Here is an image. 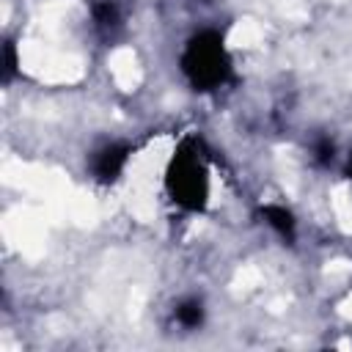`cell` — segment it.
Wrapping results in <instances>:
<instances>
[{
    "mask_svg": "<svg viewBox=\"0 0 352 352\" xmlns=\"http://www.w3.org/2000/svg\"><path fill=\"white\" fill-rule=\"evenodd\" d=\"M346 173H352V160H349V170H346ZM349 179H352V176H349Z\"/></svg>",
    "mask_w": 352,
    "mask_h": 352,
    "instance_id": "cell-7",
    "label": "cell"
},
{
    "mask_svg": "<svg viewBox=\"0 0 352 352\" xmlns=\"http://www.w3.org/2000/svg\"><path fill=\"white\" fill-rule=\"evenodd\" d=\"M91 16H94V25L99 30H116L118 22H121V11H118L116 0H96V3H91Z\"/></svg>",
    "mask_w": 352,
    "mask_h": 352,
    "instance_id": "cell-5",
    "label": "cell"
},
{
    "mask_svg": "<svg viewBox=\"0 0 352 352\" xmlns=\"http://www.w3.org/2000/svg\"><path fill=\"white\" fill-rule=\"evenodd\" d=\"M176 322L182 327H198L204 322V305H201V300H182L176 305Z\"/></svg>",
    "mask_w": 352,
    "mask_h": 352,
    "instance_id": "cell-6",
    "label": "cell"
},
{
    "mask_svg": "<svg viewBox=\"0 0 352 352\" xmlns=\"http://www.w3.org/2000/svg\"><path fill=\"white\" fill-rule=\"evenodd\" d=\"M261 217H264L267 226L275 228L283 239H294V228H297V223H294V214H292L286 206L267 204V206H261Z\"/></svg>",
    "mask_w": 352,
    "mask_h": 352,
    "instance_id": "cell-4",
    "label": "cell"
},
{
    "mask_svg": "<svg viewBox=\"0 0 352 352\" xmlns=\"http://www.w3.org/2000/svg\"><path fill=\"white\" fill-rule=\"evenodd\" d=\"M129 154H132V148L124 146V143H110L102 151H96V157L91 160L94 179L102 182V184H113L124 173V168L129 162Z\"/></svg>",
    "mask_w": 352,
    "mask_h": 352,
    "instance_id": "cell-3",
    "label": "cell"
},
{
    "mask_svg": "<svg viewBox=\"0 0 352 352\" xmlns=\"http://www.w3.org/2000/svg\"><path fill=\"white\" fill-rule=\"evenodd\" d=\"M165 192L168 198L187 212H201L209 201V168L201 140L184 138L168 168H165Z\"/></svg>",
    "mask_w": 352,
    "mask_h": 352,
    "instance_id": "cell-1",
    "label": "cell"
},
{
    "mask_svg": "<svg viewBox=\"0 0 352 352\" xmlns=\"http://www.w3.org/2000/svg\"><path fill=\"white\" fill-rule=\"evenodd\" d=\"M182 74L195 91H214L231 77V55L217 30L195 33L182 52Z\"/></svg>",
    "mask_w": 352,
    "mask_h": 352,
    "instance_id": "cell-2",
    "label": "cell"
}]
</instances>
